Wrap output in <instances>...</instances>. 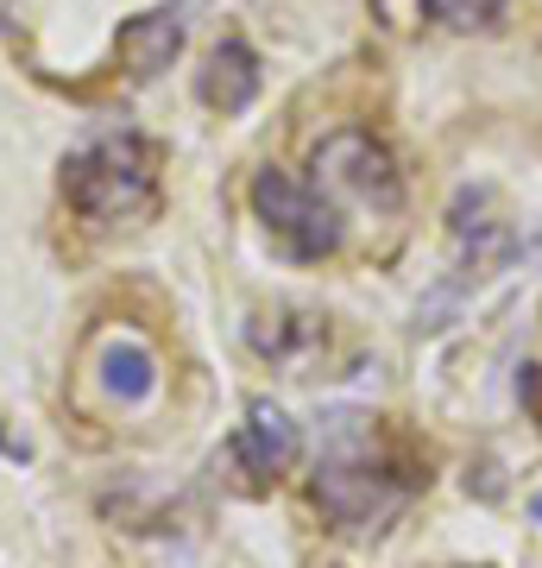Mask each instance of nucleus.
Wrapping results in <instances>:
<instances>
[{"instance_id": "nucleus-1", "label": "nucleus", "mask_w": 542, "mask_h": 568, "mask_svg": "<svg viewBox=\"0 0 542 568\" xmlns=\"http://www.w3.org/2000/svg\"><path fill=\"white\" fill-rule=\"evenodd\" d=\"M63 196L89 222H121L152 203V152L140 140H108L63 159Z\"/></svg>"}, {"instance_id": "nucleus-2", "label": "nucleus", "mask_w": 542, "mask_h": 568, "mask_svg": "<svg viewBox=\"0 0 542 568\" xmlns=\"http://www.w3.org/2000/svg\"><path fill=\"white\" fill-rule=\"evenodd\" d=\"M253 215L290 246V260H328L341 246V209L316 183H297L290 171H272V164L253 178Z\"/></svg>"}, {"instance_id": "nucleus-3", "label": "nucleus", "mask_w": 542, "mask_h": 568, "mask_svg": "<svg viewBox=\"0 0 542 568\" xmlns=\"http://www.w3.org/2000/svg\"><path fill=\"white\" fill-rule=\"evenodd\" d=\"M316 183L335 190V196H354V203L379 209V215H398L403 209V171L398 159L385 152L372 133L360 126H341L316 145Z\"/></svg>"}, {"instance_id": "nucleus-4", "label": "nucleus", "mask_w": 542, "mask_h": 568, "mask_svg": "<svg viewBox=\"0 0 542 568\" xmlns=\"http://www.w3.org/2000/svg\"><path fill=\"white\" fill-rule=\"evenodd\" d=\"M417 480H398L391 467H372L360 455H335L316 467V506L341 530H385V518L410 499Z\"/></svg>"}, {"instance_id": "nucleus-5", "label": "nucleus", "mask_w": 542, "mask_h": 568, "mask_svg": "<svg viewBox=\"0 0 542 568\" xmlns=\"http://www.w3.org/2000/svg\"><path fill=\"white\" fill-rule=\"evenodd\" d=\"M183 51V13L177 7H152V13H133V20L114 32V63L126 77L152 82L158 70H171Z\"/></svg>"}, {"instance_id": "nucleus-6", "label": "nucleus", "mask_w": 542, "mask_h": 568, "mask_svg": "<svg viewBox=\"0 0 542 568\" xmlns=\"http://www.w3.org/2000/svg\"><path fill=\"white\" fill-rule=\"evenodd\" d=\"M196 95L215 114H246V108L259 102V58H253V44H241V39L215 44L196 77Z\"/></svg>"}, {"instance_id": "nucleus-7", "label": "nucleus", "mask_w": 542, "mask_h": 568, "mask_svg": "<svg viewBox=\"0 0 542 568\" xmlns=\"http://www.w3.org/2000/svg\"><path fill=\"white\" fill-rule=\"evenodd\" d=\"M297 455H303V436H297V424H290L278 405H253L246 410V424L234 429V462H241L246 474H259V480L265 474L278 480Z\"/></svg>"}, {"instance_id": "nucleus-8", "label": "nucleus", "mask_w": 542, "mask_h": 568, "mask_svg": "<svg viewBox=\"0 0 542 568\" xmlns=\"http://www.w3.org/2000/svg\"><path fill=\"white\" fill-rule=\"evenodd\" d=\"M101 392L121 398V405H145L158 392V361L152 347L133 342V335H108L101 342Z\"/></svg>"}, {"instance_id": "nucleus-9", "label": "nucleus", "mask_w": 542, "mask_h": 568, "mask_svg": "<svg viewBox=\"0 0 542 568\" xmlns=\"http://www.w3.org/2000/svg\"><path fill=\"white\" fill-rule=\"evenodd\" d=\"M422 13L442 26H461V32H473V26H492L504 13V0H422Z\"/></svg>"}, {"instance_id": "nucleus-10", "label": "nucleus", "mask_w": 542, "mask_h": 568, "mask_svg": "<svg viewBox=\"0 0 542 568\" xmlns=\"http://www.w3.org/2000/svg\"><path fill=\"white\" fill-rule=\"evenodd\" d=\"M467 493H473V499H485V506H492V499H504L499 462H480V467H467Z\"/></svg>"}, {"instance_id": "nucleus-11", "label": "nucleus", "mask_w": 542, "mask_h": 568, "mask_svg": "<svg viewBox=\"0 0 542 568\" xmlns=\"http://www.w3.org/2000/svg\"><path fill=\"white\" fill-rule=\"evenodd\" d=\"M518 398H523V410H530V424L542 429V366H523L518 373Z\"/></svg>"}, {"instance_id": "nucleus-12", "label": "nucleus", "mask_w": 542, "mask_h": 568, "mask_svg": "<svg viewBox=\"0 0 542 568\" xmlns=\"http://www.w3.org/2000/svg\"><path fill=\"white\" fill-rule=\"evenodd\" d=\"M0 455H7V462H32V443H20V436L0 429Z\"/></svg>"}, {"instance_id": "nucleus-13", "label": "nucleus", "mask_w": 542, "mask_h": 568, "mask_svg": "<svg viewBox=\"0 0 542 568\" xmlns=\"http://www.w3.org/2000/svg\"><path fill=\"white\" fill-rule=\"evenodd\" d=\"M530 518H536V525H542V493H536V499H530Z\"/></svg>"}]
</instances>
